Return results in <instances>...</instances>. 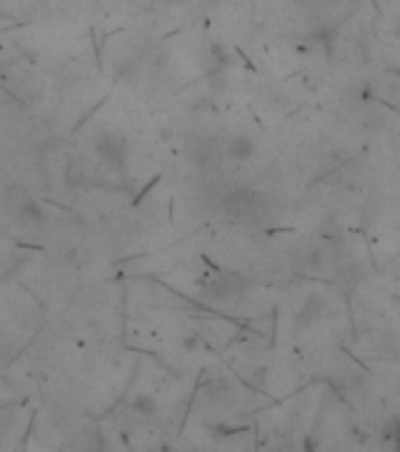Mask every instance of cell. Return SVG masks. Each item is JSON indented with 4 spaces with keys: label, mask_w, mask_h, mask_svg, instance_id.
I'll return each instance as SVG.
<instances>
[{
    "label": "cell",
    "mask_w": 400,
    "mask_h": 452,
    "mask_svg": "<svg viewBox=\"0 0 400 452\" xmlns=\"http://www.w3.org/2000/svg\"><path fill=\"white\" fill-rule=\"evenodd\" d=\"M94 149H97V155L106 162L109 167L113 170H123L125 160H128V146L118 135H109L104 132L97 139H94Z\"/></svg>",
    "instance_id": "cell-1"
},
{
    "label": "cell",
    "mask_w": 400,
    "mask_h": 452,
    "mask_svg": "<svg viewBox=\"0 0 400 452\" xmlns=\"http://www.w3.org/2000/svg\"><path fill=\"white\" fill-rule=\"evenodd\" d=\"M255 151H257L255 139L248 135H233L226 142V155L233 160H250L252 155H255Z\"/></svg>",
    "instance_id": "cell-2"
},
{
    "label": "cell",
    "mask_w": 400,
    "mask_h": 452,
    "mask_svg": "<svg viewBox=\"0 0 400 452\" xmlns=\"http://www.w3.org/2000/svg\"><path fill=\"white\" fill-rule=\"evenodd\" d=\"M135 410H137L139 414H146V417H149V414H153V412H155V403H153V398H149V396H137V401H135Z\"/></svg>",
    "instance_id": "cell-3"
}]
</instances>
